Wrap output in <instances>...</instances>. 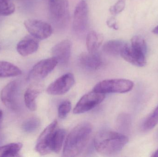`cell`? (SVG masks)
<instances>
[{
	"mask_svg": "<svg viewBox=\"0 0 158 157\" xmlns=\"http://www.w3.org/2000/svg\"><path fill=\"white\" fill-rule=\"evenodd\" d=\"M117 125L120 131L128 132L131 125V119L127 114H121L117 121Z\"/></svg>",
	"mask_w": 158,
	"mask_h": 157,
	"instance_id": "cell-26",
	"label": "cell"
},
{
	"mask_svg": "<svg viewBox=\"0 0 158 157\" xmlns=\"http://www.w3.org/2000/svg\"><path fill=\"white\" fill-rule=\"evenodd\" d=\"M40 91L36 88H29L25 91L24 101L25 105L29 110L34 111L37 109L36 99L40 94Z\"/></svg>",
	"mask_w": 158,
	"mask_h": 157,
	"instance_id": "cell-19",
	"label": "cell"
},
{
	"mask_svg": "<svg viewBox=\"0 0 158 157\" xmlns=\"http://www.w3.org/2000/svg\"><path fill=\"white\" fill-rule=\"evenodd\" d=\"M39 40L31 35L23 38L17 45V51L21 56L26 57L36 52L39 48Z\"/></svg>",
	"mask_w": 158,
	"mask_h": 157,
	"instance_id": "cell-14",
	"label": "cell"
},
{
	"mask_svg": "<svg viewBox=\"0 0 158 157\" xmlns=\"http://www.w3.org/2000/svg\"><path fill=\"white\" fill-rule=\"evenodd\" d=\"M88 20V7L85 1L81 0L75 8L73 18V30L77 33L84 32Z\"/></svg>",
	"mask_w": 158,
	"mask_h": 157,
	"instance_id": "cell-10",
	"label": "cell"
},
{
	"mask_svg": "<svg viewBox=\"0 0 158 157\" xmlns=\"http://www.w3.org/2000/svg\"><path fill=\"white\" fill-rule=\"evenodd\" d=\"M158 124V105L154 111L142 123L141 129L143 131H148L156 127Z\"/></svg>",
	"mask_w": 158,
	"mask_h": 157,
	"instance_id": "cell-21",
	"label": "cell"
},
{
	"mask_svg": "<svg viewBox=\"0 0 158 157\" xmlns=\"http://www.w3.org/2000/svg\"><path fill=\"white\" fill-rule=\"evenodd\" d=\"M146 54L127 43L120 53L121 56L125 61L138 67H143L146 65Z\"/></svg>",
	"mask_w": 158,
	"mask_h": 157,
	"instance_id": "cell-12",
	"label": "cell"
},
{
	"mask_svg": "<svg viewBox=\"0 0 158 157\" xmlns=\"http://www.w3.org/2000/svg\"><path fill=\"white\" fill-rule=\"evenodd\" d=\"M104 40V36L102 34L96 31H90L87 34L86 38V45L88 52L96 53L101 47Z\"/></svg>",
	"mask_w": 158,
	"mask_h": 157,
	"instance_id": "cell-16",
	"label": "cell"
},
{
	"mask_svg": "<svg viewBox=\"0 0 158 157\" xmlns=\"http://www.w3.org/2000/svg\"><path fill=\"white\" fill-rule=\"evenodd\" d=\"M157 139H158V132L157 133Z\"/></svg>",
	"mask_w": 158,
	"mask_h": 157,
	"instance_id": "cell-33",
	"label": "cell"
},
{
	"mask_svg": "<svg viewBox=\"0 0 158 157\" xmlns=\"http://www.w3.org/2000/svg\"><path fill=\"white\" fill-rule=\"evenodd\" d=\"M21 143H12L0 147V157L17 156L22 148Z\"/></svg>",
	"mask_w": 158,
	"mask_h": 157,
	"instance_id": "cell-20",
	"label": "cell"
},
{
	"mask_svg": "<svg viewBox=\"0 0 158 157\" xmlns=\"http://www.w3.org/2000/svg\"><path fill=\"white\" fill-rule=\"evenodd\" d=\"M15 10V6L11 0H0V15H10Z\"/></svg>",
	"mask_w": 158,
	"mask_h": 157,
	"instance_id": "cell-24",
	"label": "cell"
},
{
	"mask_svg": "<svg viewBox=\"0 0 158 157\" xmlns=\"http://www.w3.org/2000/svg\"><path fill=\"white\" fill-rule=\"evenodd\" d=\"M2 111L1 110H0V120H1V118H2Z\"/></svg>",
	"mask_w": 158,
	"mask_h": 157,
	"instance_id": "cell-32",
	"label": "cell"
},
{
	"mask_svg": "<svg viewBox=\"0 0 158 157\" xmlns=\"http://www.w3.org/2000/svg\"><path fill=\"white\" fill-rule=\"evenodd\" d=\"M134 84L132 81L123 78L103 80L97 84L94 91L106 94L107 93H125L133 88Z\"/></svg>",
	"mask_w": 158,
	"mask_h": 157,
	"instance_id": "cell-3",
	"label": "cell"
},
{
	"mask_svg": "<svg viewBox=\"0 0 158 157\" xmlns=\"http://www.w3.org/2000/svg\"><path fill=\"white\" fill-rule=\"evenodd\" d=\"M19 88L18 81H13L8 83L2 89L1 93V100L8 108L14 110L16 108Z\"/></svg>",
	"mask_w": 158,
	"mask_h": 157,
	"instance_id": "cell-11",
	"label": "cell"
},
{
	"mask_svg": "<svg viewBox=\"0 0 158 157\" xmlns=\"http://www.w3.org/2000/svg\"><path fill=\"white\" fill-rule=\"evenodd\" d=\"M106 24L108 26L111 28L114 29L116 30L118 28V25H117V21H116L115 18L111 17L110 18H109L107 20Z\"/></svg>",
	"mask_w": 158,
	"mask_h": 157,
	"instance_id": "cell-29",
	"label": "cell"
},
{
	"mask_svg": "<svg viewBox=\"0 0 158 157\" xmlns=\"http://www.w3.org/2000/svg\"><path fill=\"white\" fill-rule=\"evenodd\" d=\"M93 130L90 123L83 122L79 124L66 138L63 150L64 157L77 156L87 145Z\"/></svg>",
	"mask_w": 158,
	"mask_h": 157,
	"instance_id": "cell-1",
	"label": "cell"
},
{
	"mask_svg": "<svg viewBox=\"0 0 158 157\" xmlns=\"http://www.w3.org/2000/svg\"><path fill=\"white\" fill-rule=\"evenodd\" d=\"M24 26L31 36L38 40L46 39L52 34V26L47 22L37 19H27Z\"/></svg>",
	"mask_w": 158,
	"mask_h": 157,
	"instance_id": "cell-7",
	"label": "cell"
},
{
	"mask_svg": "<svg viewBox=\"0 0 158 157\" xmlns=\"http://www.w3.org/2000/svg\"><path fill=\"white\" fill-rule=\"evenodd\" d=\"M66 135V131L63 129L57 128L55 135L53 153L58 154L61 151Z\"/></svg>",
	"mask_w": 158,
	"mask_h": 157,
	"instance_id": "cell-23",
	"label": "cell"
},
{
	"mask_svg": "<svg viewBox=\"0 0 158 157\" xmlns=\"http://www.w3.org/2000/svg\"><path fill=\"white\" fill-rule=\"evenodd\" d=\"M58 128V123L54 120L45 128L39 136L35 150L41 155H45L53 153L55 135Z\"/></svg>",
	"mask_w": 158,
	"mask_h": 157,
	"instance_id": "cell-4",
	"label": "cell"
},
{
	"mask_svg": "<svg viewBox=\"0 0 158 157\" xmlns=\"http://www.w3.org/2000/svg\"><path fill=\"white\" fill-rule=\"evenodd\" d=\"M125 7V1L124 0H119L114 5L110 6V12L113 15H116L123 12Z\"/></svg>",
	"mask_w": 158,
	"mask_h": 157,
	"instance_id": "cell-28",
	"label": "cell"
},
{
	"mask_svg": "<svg viewBox=\"0 0 158 157\" xmlns=\"http://www.w3.org/2000/svg\"><path fill=\"white\" fill-rule=\"evenodd\" d=\"M105 98V94L93 91L84 95L73 109L75 114L87 112L101 103Z\"/></svg>",
	"mask_w": 158,
	"mask_h": 157,
	"instance_id": "cell-6",
	"label": "cell"
},
{
	"mask_svg": "<svg viewBox=\"0 0 158 157\" xmlns=\"http://www.w3.org/2000/svg\"><path fill=\"white\" fill-rule=\"evenodd\" d=\"M129 138L123 134L103 130L98 132L94 140V146L98 153L111 156L119 153L128 143Z\"/></svg>",
	"mask_w": 158,
	"mask_h": 157,
	"instance_id": "cell-2",
	"label": "cell"
},
{
	"mask_svg": "<svg viewBox=\"0 0 158 157\" xmlns=\"http://www.w3.org/2000/svg\"><path fill=\"white\" fill-rule=\"evenodd\" d=\"M72 43L69 40H64L55 45L52 50V57L58 63L65 65L68 63L71 56Z\"/></svg>",
	"mask_w": 158,
	"mask_h": 157,
	"instance_id": "cell-13",
	"label": "cell"
},
{
	"mask_svg": "<svg viewBox=\"0 0 158 157\" xmlns=\"http://www.w3.org/2000/svg\"><path fill=\"white\" fill-rule=\"evenodd\" d=\"M75 83V77L70 73L65 74L52 83L47 88V93L54 96L66 94L72 88Z\"/></svg>",
	"mask_w": 158,
	"mask_h": 157,
	"instance_id": "cell-9",
	"label": "cell"
},
{
	"mask_svg": "<svg viewBox=\"0 0 158 157\" xmlns=\"http://www.w3.org/2000/svg\"><path fill=\"white\" fill-rule=\"evenodd\" d=\"M22 74V71L15 65L6 61H0V78L14 77Z\"/></svg>",
	"mask_w": 158,
	"mask_h": 157,
	"instance_id": "cell-18",
	"label": "cell"
},
{
	"mask_svg": "<svg viewBox=\"0 0 158 157\" xmlns=\"http://www.w3.org/2000/svg\"><path fill=\"white\" fill-rule=\"evenodd\" d=\"M79 62L83 68L91 71L97 70L102 63V59L97 53H83L79 57Z\"/></svg>",
	"mask_w": 158,
	"mask_h": 157,
	"instance_id": "cell-15",
	"label": "cell"
},
{
	"mask_svg": "<svg viewBox=\"0 0 158 157\" xmlns=\"http://www.w3.org/2000/svg\"><path fill=\"white\" fill-rule=\"evenodd\" d=\"M152 32L154 33V34H158V26H157L156 27H155L154 29L152 30Z\"/></svg>",
	"mask_w": 158,
	"mask_h": 157,
	"instance_id": "cell-30",
	"label": "cell"
},
{
	"mask_svg": "<svg viewBox=\"0 0 158 157\" xmlns=\"http://www.w3.org/2000/svg\"><path fill=\"white\" fill-rule=\"evenodd\" d=\"M152 157H158V149L154 154H153V155H152Z\"/></svg>",
	"mask_w": 158,
	"mask_h": 157,
	"instance_id": "cell-31",
	"label": "cell"
},
{
	"mask_svg": "<svg viewBox=\"0 0 158 157\" xmlns=\"http://www.w3.org/2000/svg\"><path fill=\"white\" fill-rule=\"evenodd\" d=\"M71 110V103L69 100H66L62 102L58 108V115L61 119L66 118Z\"/></svg>",
	"mask_w": 158,
	"mask_h": 157,
	"instance_id": "cell-27",
	"label": "cell"
},
{
	"mask_svg": "<svg viewBox=\"0 0 158 157\" xmlns=\"http://www.w3.org/2000/svg\"><path fill=\"white\" fill-rule=\"evenodd\" d=\"M131 46L146 54L147 51V46L145 40L141 36L136 35L132 38L131 40Z\"/></svg>",
	"mask_w": 158,
	"mask_h": 157,
	"instance_id": "cell-25",
	"label": "cell"
},
{
	"mask_svg": "<svg viewBox=\"0 0 158 157\" xmlns=\"http://www.w3.org/2000/svg\"><path fill=\"white\" fill-rule=\"evenodd\" d=\"M49 12L51 19L56 26H64L69 18L68 0H49Z\"/></svg>",
	"mask_w": 158,
	"mask_h": 157,
	"instance_id": "cell-5",
	"label": "cell"
},
{
	"mask_svg": "<svg viewBox=\"0 0 158 157\" xmlns=\"http://www.w3.org/2000/svg\"><path fill=\"white\" fill-rule=\"evenodd\" d=\"M41 125V121L39 118L32 117L25 121L22 124V129L25 132L32 133L36 131Z\"/></svg>",
	"mask_w": 158,
	"mask_h": 157,
	"instance_id": "cell-22",
	"label": "cell"
},
{
	"mask_svg": "<svg viewBox=\"0 0 158 157\" xmlns=\"http://www.w3.org/2000/svg\"><path fill=\"white\" fill-rule=\"evenodd\" d=\"M58 61L54 58L44 59L37 63L31 70L29 80L38 81L46 77L57 65Z\"/></svg>",
	"mask_w": 158,
	"mask_h": 157,
	"instance_id": "cell-8",
	"label": "cell"
},
{
	"mask_svg": "<svg viewBox=\"0 0 158 157\" xmlns=\"http://www.w3.org/2000/svg\"><path fill=\"white\" fill-rule=\"evenodd\" d=\"M126 42L119 40H111L107 41L103 46V50L107 54L113 56L120 55L121 52Z\"/></svg>",
	"mask_w": 158,
	"mask_h": 157,
	"instance_id": "cell-17",
	"label": "cell"
}]
</instances>
